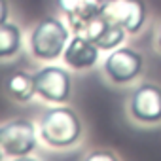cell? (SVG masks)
Here are the masks:
<instances>
[{
	"label": "cell",
	"instance_id": "obj_1",
	"mask_svg": "<svg viewBox=\"0 0 161 161\" xmlns=\"http://www.w3.org/2000/svg\"><path fill=\"white\" fill-rule=\"evenodd\" d=\"M42 144L51 150H68L80 144L84 136V123L80 114L68 104H53L46 108L38 119Z\"/></svg>",
	"mask_w": 161,
	"mask_h": 161
},
{
	"label": "cell",
	"instance_id": "obj_2",
	"mask_svg": "<svg viewBox=\"0 0 161 161\" xmlns=\"http://www.w3.org/2000/svg\"><path fill=\"white\" fill-rule=\"evenodd\" d=\"M70 36L72 31L66 21L55 15H47L32 25L27 36V47L36 61L53 63L57 59H63Z\"/></svg>",
	"mask_w": 161,
	"mask_h": 161
},
{
	"label": "cell",
	"instance_id": "obj_3",
	"mask_svg": "<svg viewBox=\"0 0 161 161\" xmlns=\"http://www.w3.org/2000/svg\"><path fill=\"white\" fill-rule=\"evenodd\" d=\"M38 123L31 118L17 116L0 125V146L4 159H27L40 146Z\"/></svg>",
	"mask_w": 161,
	"mask_h": 161
},
{
	"label": "cell",
	"instance_id": "obj_4",
	"mask_svg": "<svg viewBox=\"0 0 161 161\" xmlns=\"http://www.w3.org/2000/svg\"><path fill=\"white\" fill-rule=\"evenodd\" d=\"M144 70V55L133 47L119 46L103 61V76L108 80L112 86H129L136 82L138 76Z\"/></svg>",
	"mask_w": 161,
	"mask_h": 161
},
{
	"label": "cell",
	"instance_id": "obj_5",
	"mask_svg": "<svg viewBox=\"0 0 161 161\" xmlns=\"http://www.w3.org/2000/svg\"><path fill=\"white\" fill-rule=\"evenodd\" d=\"M34 74L36 97L49 104H66L72 99V74L59 64L47 63Z\"/></svg>",
	"mask_w": 161,
	"mask_h": 161
},
{
	"label": "cell",
	"instance_id": "obj_6",
	"mask_svg": "<svg viewBox=\"0 0 161 161\" xmlns=\"http://www.w3.org/2000/svg\"><path fill=\"white\" fill-rule=\"evenodd\" d=\"M127 112L135 123L159 125L161 123V86L155 82L138 84L127 99Z\"/></svg>",
	"mask_w": 161,
	"mask_h": 161
},
{
	"label": "cell",
	"instance_id": "obj_7",
	"mask_svg": "<svg viewBox=\"0 0 161 161\" xmlns=\"http://www.w3.org/2000/svg\"><path fill=\"white\" fill-rule=\"evenodd\" d=\"M101 14L123 27L127 34L140 32L148 19V8L144 0H104Z\"/></svg>",
	"mask_w": 161,
	"mask_h": 161
},
{
	"label": "cell",
	"instance_id": "obj_8",
	"mask_svg": "<svg viewBox=\"0 0 161 161\" xmlns=\"http://www.w3.org/2000/svg\"><path fill=\"white\" fill-rule=\"evenodd\" d=\"M99 59H101V47L93 40H89L86 34L72 32L63 53V61L70 70L76 72L91 70L93 66H97Z\"/></svg>",
	"mask_w": 161,
	"mask_h": 161
},
{
	"label": "cell",
	"instance_id": "obj_9",
	"mask_svg": "<svg viewBox=\"0 0 161 161\" xmlns=\"http://www.w3.org/2000/svg\"><path fill=\"white\" fill-rule=\"evenodd\" d=\"M80 34H86L89 40H93L101 47V51H112L119 47L127 38V31L118 23L110 21L108 17H104L103 14L95 15Z\"/></svg>",
	"mask_w": 161,
	"mask_h": 161
},
{
	"label": "cell",
	"instance_id": "obj_10",
	"mask_svg": "<svg viewBox=\"0 0 161 161\" xmlns=\"http://www.w3.org/2000/svg\"><path fill=\"white\" fill-rule=\"evenodd\" d=\"M57 10L64 15L72 32H82L86 25L101 14V0H55Z\"/></svg>",
	"mask_w": 161,
	"mask_h": 161
},
{
	"label": "cell",
	"instance_id": "obj_11",
	"mask_svg": "<svg viewBox=\"0 0 161 161\" xmlns=\"http://www.w3.org/2000/svg\"><path fill=\"white\" fill-rule=\"evenodd\" d=\"M4 91L6 95L17 103V104H29L36 97V87H34V74L17 70L10 74L4 82Z\"/></svg>",
	"mask_w": 161,
	"mask_h": 161
},
{
	"label": "cell",
	"instance_id": "obj_12",
	"mask_svg": "<svg viewBox=\"0 0 161 161\" xmlns=\"http://www.w3.org/2000/svg\"><path fill=\"white\" fill-rule=\"evenodd\" d=\"M23 49V31L21 27L8 19L0 25V63L15 59Z\"/></svg>",
	"mask_w": 161,
	"mask_h": 161
},
{
	"label": "cell",
	"instance_id": "obj_13",
	"mask_svg": "<svg viewBox=\"0 0 161 161\" xmlns=\"http://www.w3.org/2000/svg\"><path fill=\"white\" fill-rule=\"evenodd\" d=\"M86 159H89V161H112V159H118V153H114V152H110V150H95V152H91V153H87L86 155Z\"/></svg>",
	"mask_w": 161,
	"mask_h": 161
},
{
	"label": "cell",
	"instance_id": "obj_14",
	"mask_svg": "<svg viewBox=\"0 0 161 161\" xmlns=\"http://www.w3.org/2000/svg\"><path fill=\"white\" fill-rule=\"evenodd\" d=\"M10 19V2L8 0H0V25Z\"/></svg>",
	"mask_w": 161,
	"mask_h": 161
},
{
	"label": "cell",
	"instance_id": "obj_15",
	"mask_svg": "<svg viewBox=\"0 0 161 161\" xmlns=\"http://www.w3.org/2000/svg\"><path fill=\"white\" fill-rule=\"evenodd\" d=\"M155 47L161 51V23L157 25V34H155Z\"/></svg>",
	"mask_w": 161,
	"mask_h": 161
},
{
	"label": "cell",
	"instance_id": "obj_16",
	"mask_svg": "<svg viewBox=\"0 0 161 161\" xmlns=\"http://www.w3.org/2000/svg\"><path fill=\"white\" fill-rule=\"evenodd\" d=\"M0 159H4V152H2V146H0Z\"/></svg>",
	"mask_w": 161,
	"mask_h": 161
},
{
	"label": "cell",
	"instance_id": "obj_17",
	"mask_svg": "<svg viewBox=\"0 0 161 161\" xmlns=\"http://www.w3.org/2000/svg\"><path fill=\"white\" fill-rule=\"evenodd\" d=\"M101 2H104V0H101Z\"/></svg>",
	"mask_w": 161,
	"mask_h": 161
}]
</instances>
